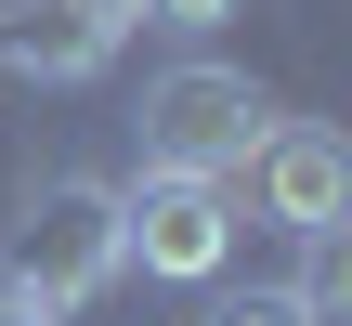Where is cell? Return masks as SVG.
Returning a JSON list of instances; mask_svg holds the SVG:
<instances>
[{
	"mask_svg": "<svg viewBox=\"0 0 352 326\" xmlns=\"http://www.w3.org/2000/svg\"><path fill=\"white\" fill-rule=\"evenodd\" d=\"M0 287L26 301V314H91L104 287H118V183H91V170H52L26 209H13V235H0Z\"/></svg>",
	"mask_w": 352,
	"mask_h": 326,
	"instance_id": "cell-1",
	"label": "cell"
},
{
	"mask_svg": "<svg viewBox=\"0 0 352 326\" xmlns=\"http://www.w3.org/2000/svg\"><path fill=\"white\" fill-rule=\"evenodd\" d=\"M287 105L248 78V65H209V52H183V65H157L144 78V170H196V183H235L248 157H261V131H274Z\"/></svg>",
	"mask_w": 352,
	"mask_h": 326,
	"instance_id": "cell-2",
	"label": "cell"
},
{
	"mask_svg": "<svg viewBox=\"0 0 352 326\" xmlns=\"http://www.w3.org/2000/svg\"><path fill=\"white\" fill-rule=\"evenodd\" d=\"M222 261H235V183H196V170H144V183H118V274L209 287Z\"/></svg>",
	"mask_w": 352,
	"mask_h": 326,
	"instance_id": "cell-3",
	"label": "cell"
},
{
	"mask_svg": "<svg viewBox=\"0 0 352 326\" xmlns=\"http://www.w3.org/2000/svg\"><path fill=\"white\" fill-rule=\"evenodd\" d=\"M235 183L261 196V222H274V235H340V222H352V144L327 131V118H274V131H261V157H248Z\"/></svg>",
	"mask_w": 352,
	"mask_h": 326,
	"instance_id": "cell-4",
	"label": "cell"
},
{
	"mask_svg": "<svg viewBox=\"0 0 352 326\" xmlns=\"http://www.w3.org/2000/svg\"><path fill=\"white\" fill-rule=\"evenodd\" d=\"M118 39H131V13H118V0H0V65H13V78H39V91L104 78V65H118Z\"/></svg>",
	"mask_w": 352,
	"mask_h": 326,
	"instance_id": "cell-5",
	"label": "cell"
},
{
	"mask_svg": "<svg viewBox=\"0 0 352 326\" xmlns=\"http://www.w3.org/2000/svg\"><path fill=\"white\" fill-rule=\"evenodd\" d=\"M300 248H314V261H300L287 301H300L314 326H352V248H340V235H300Z\"/></svg>",
	"mask_w": 352,
	"mask_h": 326,
	"instance_id": "cell-6",
	"label": "cell"
},
{
	"mask_svg": "<svg viewBox=\"0 0 352 326\" xmlns=\"http://www.w3.org/2000/svg\"><path fill=\"white\" fill-rule=\"evenodd\" d=\"M118 13H144V26H170V39H209V26H235L248 0H118Z\"/></svg>",
	"mask_w": 352,
	"mask_h": 326,
	"instance_id": "cell-7",
	"label": "cell"
},
{
	"mask_svg": "<svg viewBox=\"0 0 352 326\" xmlns=\"http://www.w3.org/2000/svg\"><path fill=\"white\" fill-rule=\"evenodd\" d=\"M209 326H314V314H300L287 287H248V301H222V314H209Z\"/></svg>",
	"mask_w": 352,
	"mask_h": 326,
	"instance_id": "cell-8",
	"label": "cell"
},
{
	"mask_svg": "<svg viewBox=\"0 0 352 326\" xmlns=\"http://www.w3.org/2000/svg\"><path fill=\"white\" fill-rule=\"evenodd\" d=\"M0 326H52V314H26V301H13V287H0Z\"/></svg>",
	"mask_w": 352,
	"mask_h": 326,
	"instance_id": "cell-9",
	"label": "cell"
}]
</instances>
